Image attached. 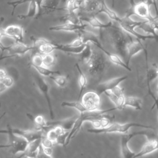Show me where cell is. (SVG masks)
I'll list each match as a JSON object with an SVG mask.
<instances>
[{
	"label": "cell",
	"instance_id": "obj_10",
	"mask_svg": "<svg viewBox=\"0 0 158 158\" xmlns=\"http://www.w3.org/2000/svg\"><path fill=\"white\" fill-rule=\"evenodd\" d=\"M92 43L93 44H94L98 49H101L106 54V56L107 57V58L109 59V60L112 64H114L115 65H118V66H120L122 67H123L124 69H127V70H128L130 72L131 71V69L129 67V65H127L126 64V63L125 62H123L122 59L118 55H117V54L110 53V52H109L108 51L105 49V48L101 44V43H100L98 37L93 41Z\"/></svg>",
	"mask_w": 158,
	"mask_h": 158
},
{
	"label": "cell",
	"instance_id": "obj_2",
	"mask_svg": "<svg viewBox=\"0 0 158 158\" xmlns=\"http://www.w3.org/2000/svg\"><path fill=\"white\" fill-rule=\"evenodd\" d=\"M106 54L101 50H93L91 58L86 64L89 75L93 79L99 81L108 67Z\"/></svg>",
	"mask_w": 158,
	"mask_h": 158
},
{
	"label": "cell",
	"instance_id": "obj_32",
	"mask_svg": "<svg viewBox=\"0 0 158 158\" xmlns=\"http://www.w3.org/2000/svg\"><path fill=\"white\" fill-rule=\"evenodd\" d=\"M60 20L61 21H63L64 22H70L75 23H81L82 22L81 21L80 17L78 16L76 14V12H67L65 15L63 17H61L60 18Z\"/></svg>",
	"mask_w": 158,
	"mask_h": 158
},
{
	"label": "cell",
	"instance_id": "obj_43",
	"mask_svg": "<svg viewBox=\"0 0 158 158\" xmlns=\"http://www.w3.org/2000/svg\"><path fill=\"white\" fill-rule=\"evenodd\" d=\"M151 93L150 94H149V95L152 97V98L153 99V100H154V105L151 107V110H152L154 108V107L155 106H156L157 107V114H158V100L156 99V98L155 97V96L153 94V93Z\"/></svg>",
	"mask_w": 158,
	"mask_h": 158
},
{
	"label": "cell",
	"instance_id": "obj_50",
	"mask_svg": "<svg viewBox=\"0 0 158 158\" xmlns=\"http://www.w3.org/2000/svg\"><path fill=\"white\" fill-rule=\"evenodd\" d=\"M6 115V112H4L3 114H2V115H1V116H0V120H1V118H2L3 117H4V116Z\"/></svg>",
	"mask_w": 158,
	"mask_h": 158
},
{
	"label": "cell",
	"instance_id": "obj_45",
	"mask_svg": "<svg viewBox=\"0 0 158 158\" xmlns=\"http://www.w3.org/2000/svg\"><path fill=\"white\" fill-rule=\"evenodd\" d=\"M43 1L44 0H35L37 6H38V14H39L41 12V7H42V6L43 4Z\"/></svg>",
	"mask_w": 158,
	"mask_h": 158
},
{
	"label": "cell",
	"instance_id": "obj_19",
	"mask_svg": "<svg viewBox=\"0 0 158 158\" xmlns=\"http://www.w3.org/2000/svg\"><path fill=\"white\" fill-rule=\"evenodd\" d=\"M80 19L81 22H86L94 28L106 29L113 25V23L112 22V21H110L106 23H104L101 22L97 17H96L95 15H91L90 17L81 16L80 17Z\"/></svg>",
	"mask_w": 158,
	"mask_h": 158
},
{
	"label": "cell",
	"instance_id": "obj_31",
	"mask_svg": "<svg viewBox=\"0 0 158 158\" xmlns=\"http://www.w3.org/2000/svg\"><path fill=\"white\" fill-rule=\"evenodd\" d=\"M92 54L93 49L91 48V46L89 44V43H87L83 50L78 55H80V60L81 61V62L86 64L91 58Z\"/></svg>",
	"mask_w": 158,
	"mask_h": 158
},
{
	"label": "cell",
	"instance_id": "obj_5",
	"mask_svg": "<svg viewBox=\"0 0 158 158\" xmlns=\"http://www.w3.org/2000/svg\"><path fill=\"white\" fill-rule=\"evenodd\" d=\"M138 135H145L148 138H152L156 135L151 131H135L131 133H124L121 136L120 139V151L122 156L124 158H133L135 155V152L131 151L128 147L129 141L135 136Z\"/></svg>",
	"mask_w": 158,
	"mask_h": 158
},
{
	"label": "cell",
	"instance_id": "obj_33",
	"mask_svg": "<svg viewBox=\"0 0 158 158\" xmlns=\"http://www.w3.org/2000/svg\"><path fill=\"white\" fill-rule=\"evenodd\" d=\"M56 62V57L51 53L43 55V65L50 68L55 65Z\"/></svg>",
	"mask_w": 158,
	"mask_h": 158
},
{
	"label": "cell",
	"instance_id": "obj_8",
	"mask_svg": "<svg viewBox=\"0 0 158 158\" xmlns=\"http://www.w3.org/2000/svg\"><path fill=\"white\" fill-rule=\"evenodd\" d=\"M81 102L88 110L99 109L101 105L100 95L96 91H88L82 96Z\"/></svg>",
	"mask_w": 158,
	"mask_h": 158
},
{
	"label": "cell",
	"instance_id": "obj_40",
	"mask_svg": "<svg viewBox=\"0 0 158 158\" xmlns=\"http://www.w3.org/2000/svg\"><path fill=\"white\" fill-rule=\"evenodd\" d=\"M69 44L72 46H80L84 44L81 36L80 35H78V37L72 41L70 43H69Z\"/></svg>",
	"mask_w": 158,
	"mask_h": 158
},
{
	"label": "cell",
	"instance_id": "obj_38",
	"mask_svg": "<svg viewBox=\"0 0 158 158\" xmlns=\"http://www.w3.org/2000/svg\"><path fill=\"white\" fill-rule=\"evenodd\" d=\"M58 135L56 133V131H55V130L54 129V128H51V130H49L47 133H46V136L51 139V141H52L54 143L58 137Z\"/></svg>",
	"mask_w": 158,
	"mask_h": 158
},
{
	"label": "cell",
	"instance_id": "obj_21",
	"mask_svg": "<svg viewBox=\"0 0 158 158\" xmlns=\"http://www.w3.org/2000/svg\"><path fill=\"white\" fill-rule=\"evenodd\" d=\"M27 117L35 124L37 130H41L44 132H48L51 129L48 125V122L45 120L44 117L41 115H38L36 117H33L30 114H27Z\"/></svg>",
	"mask_w": 158,
	"mask_h": 158
},
{
	"label": "cell",
	"instance_id": "obj_18",
	"mask_svg": "<svg viewBox=\"0 0 158 158\" xmlns=\"http://www.w3.org/2000/svg\"><path fill=\"white\" fill-rule=\"evenodd\" d=\"M133 12L141 17L149 19L150 22L153 19L150 12L149 4L145 1H141L135 4L133 7Z\"/></svg>",
	"mask_w": 158,
	"mask_h": 158
},
{
	"label": "cell",
	"instance_id": "obj_34",
	"mask_svg": "<svg viewBox=\"0 0 158 158\" xmlns=\"http://www.w3.org/2000/svg\"><path fill=\"white\" fill-rule=\"evenodd\" d=\"M49 78L60 88H64L67 84V78L65 76H61L60 75H51Z\"/></svg>",
	"mask_w": 158,
	"mask_h": 158
},
{
	"label": "cell",
	"instance_id": "obj_15",
	"mask_svg": "<svg viewBox=\"0 0 158 158\" xmlns=\"http://www.w3.org/2000/svg\"><path fill=\"white\" fill-rule=\"evenodd\" d=\"M158 149V136L156 135L152 138H148V141L143 146L140 151L136 153L133 158H137L151 154Z\"/></svg>",
	"mask_w": 158,
	"mask_h": 158
},
{
	"label": "cell",
	"instance_id": "obj_27",
	"mask_svg": "<svg viewBox=\"0 0 158 158\" xmlns=\"http://www.w3.org/2000/svg\"><path fill=\"white\" fill-rule=\"evenodd\" d=\"M38 14V6L35 0H30L29 2L28 10L27 14H20L17 16L19 19L24 20L28 18L35 17Z\"/></svg>",
	"mask_w": 158,
	"mask_h": 158
},
{
	"label": "cell",
	"instance_id": "obj_23",
	"mask_svg": "<svg viewBox=\"0 0 158 158\" xmlns=\"http://www.w3.org/2000/svg\"><path fill=\"white\" fill-rule=\"evenodd\" d=\"M102 0H83L82 7L85 12L96 15L101 5Z\"/></svg>",
	"mask_w": 158,
	"mask_h": 158
},
{
	"label": "cell",
	"instance_id": "obj_9",
	"mask_svg": "<svg viewBox=\"0 0 158 158\" xmlns=\"http://www.w3.org/2000/svg\"><path fill=\"white\" fill-rule=\"evenodd\" d=\"M6 127L8 128L9 130L11 132H12L14 134L22 136L23 138H25L28 142V143L37 139L42 138L44 136L43 135L44 131L40 130H21L19 128H12L9 124H7L6 125Z\"/></svg>",
	"mask_w": 158,
	"mask_h": 158
},
{
	"label": "cell",
	"instance_id": "obj_47",
	"mask_svg": "<svg viewBox=\"0 0 158 158\" xmlns=\"http://www.w3.org/2000/svg\"><path fill=\"white\" fill-rule=\"evenodd\" d=\"M7 87L5 86V85L3 83L2 81H0V94L3 93L7 89Z\"/></svg>",
	"mask_w": 158,
	"mask_h": 158
},
{
	"label": "cell",
	"instance_id": "obj_42",
	"mask_svg": "<svg viewBox=\"0 0 158 158\" xmlns=\"http://www.w3.org/2000/svg\"><path fill=\"white\" fill-rule=\"evenodd\" d=\"M43 154L46 156L47 157H52V148H44L43 147Z\"/></svg>",
	"mask_w": 158,
	"mask_h": 158
},
{
	"label": "cell",
	"instance_id": "obj_48",
	"mask_svg": "<svg viewBox=\"0 0 158 158\" xmlns=\"http://www.w3.org/2000/svg\"><path fill=\"white\" fill-rule=\"evenodd\" d=\"M10 148V144L8 143L7 144H1L0 145V149L1 148Z\"/></svg>",
	"mask_w": 158,
	"mask_h": 158
},
{
	"label": "cell",
	"instance_id": "obj_49",
	"mask_svg": "<svg viewBox=\"0 0 158 158\" xmlns=\"http://www.w3.org/2000/svg\"><path fill=\"white\" fill-rule=\"evenodd\" d=\"M4 21V17H0V27H1V25L3 23Z\"/></svg>",
	"mask_w": 158,
	"mask_h": 158
},
{
	"label": "cell",
	"instance_id": "obj_16",
	"mask_svg": "<svg viewBox=\"0 0 158 158\" xmlns=\"http://www.w3.org/2000/svg\"><path fill=\"white\" fill-rule=\"evenodd\" d=\"M62 0H46L45 4H43L41 12L35 17L38 19L44 15H48L56 10H65L64 7H59V5Z\"/></svg>",
	"mask_w": 158,
	"mask_h": 158
},
{
	"label": "cell",
	"instance_id": "obj_17",
	"mask_svg": "<svg viewBox=\"0 0 158 158\" xmlns=\"http://www.w3.org/2000/svg\"><path fill=\"white\" fill-rule=\"evenodd\" d=\"M31 50H34L33 46H28L23 43L16 42L13 44L8 46L7 50L8 54L14 55L15 57L18 56H23Z\"/></svg>",
	"mask_w": 158,
	"mask_h": 158
},
{
	"label": "cell",
	"instance_id": "obj_44",
	"mask_svg": "<svg viewBox=\"0 0 158 158\" xmlns=\"http://www.w3.org/2000/svg\"><path fill=\"white\" fill-rule=\"evenodd\" d=\"M7 75V72L3 69H0V81H2Z\"/></svg>",
	"mask_w": 158,
	"mask_h": 158
},
{
	"label": "cell",
	"instance_id": "obj_11",
	"mask_svg": "<svg viewBox=\"0 0 158 158\" xmlns=\"http://www.w3.org/2000/svg\"><path fill=\"white\" fill-rule=\"evenodd\" d=\"M128 78V75H123L114 78H111L102 83H99L96 88V91L101 96L104 93L105 91L111 90L117 86H118L120 83L127 80Z\"/></svg>",
	"mask_w": 158,
	"mask_h": 158
},
{
	"label": "cell",
	"instance_id": "obj_39",
	"mask_svg": "<svg viewBox=\"0 0 158 158\" xmlns=\"http://www.w3.org/2000/svg\"><path fill=\"white\" fill-rule=\"evenodd\" d=\"M54 143L49 139L47 136H44L41 139V146L44 148H52Z\"/></svg>",
	"mask_w": 158,
	"mask_h": 158
},
{
	"label": "cell",
	"instance_id": "obj_37",
	"mask_svg": "<svg viewBox=\"0 0 158 158\" xmlns=\"http://www.w3.org/2000/svg\"><path fill=\"white\" fill-rule=\"evenodd\" d=\"M30 64L43 65V55L38 52L34 55L31 58Z\"/></svg>",
	"mask_w": 158,
	"mask_h": 158
},
{
	"label": "cell",
	"instance_id": "obj_28",
	"mask_svg": "<svg viewBox=\"0 0 158 158\" xmlns=\"http://www.w3.org/2000/svg\"><path fill=\"white\" fill-rule=\"evenodd\" d=\"M30 65L34 68L41 75L44 77H49L51 75H60V72L59 70H53L50 69V68L46 67L44 65H37L35 64H30Z\"/></svg>",
	"mask_w": 158,
	"mask_h": 158
},
{
	"label": "cell",
	"instance_id": "obj_25",
	"mask_svg": "<svg viewBox=\"0 0 158 158\" xmlns=\"http://www.w3.org/2000/svg\"><path fill=\"white\" fill-rule=\"evenodd\" d=\"M78 72V83L79 86V94L78 96L77 100L79 101L80 99L81 98V95L83 94V91L85 89L86 85H87V78L85 74L83 73L82 70L81 69L80 65L78 63H76L75 65Z\"/></svg>",
	"mask_w": 158,
	"mask_h": 158
},
{
	"label": "cell",
	"instance_id": "obj_20",
	"mask_svg": "<svg viewBox=\"0 0 158 158\" xmlns=\"http://www.w3.org/2000/svg\"><path fill=\"white\" fill-rule=\"evenodd\" d=\"M41 139H37L32 142L28 143L26 150L22 152L21 157H38L39 149L41 144Z\"/></svg>",
	"mask_w": 158,
	"mask_h": 158
},
{
	"label": "cell",
	"instance_id": "obj_3",
	"mask_svg": "<svg viewBox=\"0 0 158 158\" xmlns=\"http://www.w3.org/2000/svg\"><path fill=\"white\" fill-rule=\"evenodd\" d=\"M117 109V107L115 106L114 107H112L110 109H105V110H86L83 112L80 113V115L77 117L73 127L69 131V136L67 138L65 146H67L70 141L71 139L75 136V135L78 133L80 131L83 123L86 121L91 122L95 119H100L104 115H106L107 113L112 112Z\"/></svg>",
	"mask_w": 158,
	"mask_h": 158
},
{
	"label": "cell",
	"instance_id": "obj_4",
	"mask_svg": "<svg viewBox=\"0 0 158 158\" xmlns=\"http://www.w3.org/2000/svg\"><path fill=\"white\" fill-rule=\"evenodd\" d=\"M141 127L144 128L154 129V128L151 125H146L144 124L137 123V122H128L125 123H112L109 126L105 128H91L87 130L88 132L94 134H101V133H127L129 129L131 127Z\"/></svg>",
	"mask_w": 158,
	"mask_h": 158
},
{
	"label": "cell",
	"instance_id": "obj_14",
	"mask_svg": "<svg viewBox=\"0 0 158 158\" xmlns=\"http://www.w3.org/2000/svg\"><path fill=\"white\" fill-rule=\"evenodd\" d=\"M4 36H7L15 40L16 42L23 43V29L18 25H10L3 29Z\"/></svg>",
	"mask_w": 158,
	"mask_h": 158
},
{
	"label": "cell",
	"instance_id": "obj_1",
	"mask_svg": "<svg viewBox=\"0 0 158 158\" xmlns=\"http://www.w3.org/2000/svg\"><path fill=\"white\" fill-rule=\"evenodd\" d=\"M107 36L110 45L113 47L116 52L122 59H127L128 43L133 39L130 35L120 27H117L114 25L107 28Z\"/></svg>",
	"mask_w": 158,
	"mask_h": 158
},
{
	"label": "cell",
	"instance_id": "obj_30",
	"mask_svg": "<svg viewBox=\"0 0 158 158\" xmlns=\"http://www.w3.org/2000/svg\"><path fill=\"white\" fill-rule=\"evenodd\" d=\"M61 107H72L77 110L80 113L88 110L83 104L79 101H63L61 102Z\"/></svg>",
	"mask_w": 158,
	"mask_h": 158
},
{
	"label": "cell",
	"instance_id": "obj_36",
	"mask_svg": "<svg viewBox=\"0 0 158 158\" xmlns=\"http://www.w3.org/2000/svg\"><path fill=\"white\" fill-rule=\"evenodd\" d=\"M69 131H66L64 133L59 135L56 141V142H55V143H56L57 144H59V145H61V146H65L66 141H67V138L69 136Z\"/></svg>",
	"mask_w": 158,
	"mask_h": 158
},
{
	"label": "cell",
	"instance_id": "obj_29",
	"mask_svg": "<svg viewBox=\"0 0 158 158\" xmlns=\"http://www.w3.org/2000/svg\"><path fill=\"white\" fill-rule=\"evenodd\" d=\"M83 0H66L64 6L65 11L67 12H76V11L82 7Z\"/></svg>",
	"mask_w": 158,
	"mask_h": 158
},
{
	"label": "cell",
	"instance_id": "obj_24",
	"mask_svg": "<svg viewBox=\"0 0 158 158\" xmlns=\"http://www.w3.org/2000/svg\"><path fill=\"white\" fill-rule=\"evenodd\" d=\"M99 13H104L106 14L109 18L110 19H111L113 21H115L116 22H117L118 23H121L123 21V19L120 18L117 14V13L114 11L112 9H110L107 5L106 4V2L104 0H102L101 5L100 6V8L99 9V10L98 11L96 14H98Z\"/></svg>",
	"mask_w": 158,
	"mask_h": 158
},
{
	"label": "cell",
	"instance_id": "obj_26",
	"mask_svg": "<svg viewBox=\"0 0 158 158\" xmlns=\"http://www.w3.org/2000/svg\"><path fill=\"white\" fill-rule=\"evenodd\" d=\"M127 106L131 107L137 110H141L142 109V100L135 96H127L125 99L124 107Z\"/></svg>",
	"mask_w": 158,
	"mask_h": 158
},
{
	"label": "cell",
	"instance_id": "obj_51",
	"mask_svg": "<svg viewBox=\"0 0 158 158\" xmlns=\"http://www.w3.org/2000/svg\"><path fill=\"white\" fill-rule=\"evenodd\" d=\"M114 4H115V0H112V7H114Z\"/></svg>",
	"mask_w": 158,
	"mask_h": 158
},
{
	"label": "cell",
	"instance_id": "obj_46",
	"mask_svg": "<svg viewBox=\"0 0 158 158\" xmlns=\"http://www.w3.org/2000/svg\"><path fill=\"white\" fill-rule=\"evenodd\" d=\"M15 57L14 55H11V54H7V55H6V56H3L2 54H1V55L0 56V61L1 60H3L4 59H9V58H12V57Z\"/></svg>",
	"mask_w": 158,
	"mask_h": 158
},
{
	"label": "cell",
	"instance_id": "obj_35",
	"mask_svg": "<svg viewBox=\"0 0 158 158\" xmlns=\"http://www.w3.org/2000/svg\"><path fill=\"white\" fill-rule=\"evenodd\" d=\"M30 0H15V1H9L7 2V4L9 6H10L12 7V12H11V15H14V12L15 10V9L17 6L23 4L24 3H26L27 2H30Z\"/></svg>",
	"mask_w": 158,
	"mask_h": 158
},
{
	"label": "cell",
	"instance_id": "obj_12",
	"mask_svg": "<svg viewBox=\"0 0 158 158\" xmlns=\"http://www.w3.org/2000/svg\"><path fill=\"white\" fill-rule=\"evenodd\" d=\"M135 39V40L132 39L127 44V56L125 60V63L127 65H129V64L134 56L140 51H143L146 48H147L146 46L144 47L143 46L140 40L136 38Z\"/></svg>",
	"mask_w": 158,
	"mask_h": 158
},
{
	"label": "cell",
	"instance_id": "obj_22",
	"mask_svg": "<svg viewBox=\"0 0 158 158\" xmlns=\"http://www.w3.org/2000/svg\"><path fill=\"white\" fill-rule=\"evenodd\" d=\"M78 116H72L71 117L65 118L60 120L53 121V122H48V125L50 128H52L57 125L62 127L65 131H69L72 129L73 126V124L77 119Z\"/></svg>",
	"mask_w": 158,
	"mask_h": 158
},
{
	"label": "cell",
	"instance_id": "obj_52",
	"mask_svg": "<svg viewBox=\"0 0 158 158\" xmlns=\"http://www.w3.org/2000/svg\"><path fill=\"white\" fill-rule=\"evenodd\" d=\"M157 96L156 97V99L158 100V85H157Z\"/></svg>",
	"mask_w": 158,
	"mask_h": 158
},
{
	"label": "cell",
	"instance_id": "obj_13",
	"mask_svg": "<svg viewBox=\"0 0 158 158\" xmlns=\"http://www.w3.org/2000/svg\"><path fill=\"white\" fill-rule=\"evenodd\" d=\"M87 27L86 24L75 23L70 22H66L62 24L52 26L49 28L50 31H70V32H78L80 30H84Z\"/></svg>",
	"mask_w": 158,
	"mask_h": 158
},
{
	"label": "cell",
	"instance_id": "obj_7",
	"mask_svg": "<svg viewBox=\"0 0 158 158\" xmlns=\"http://www.w3.org/2000/svg\"><path fill=\"white\" fill-rule=\"evenodd\" d=\"M35 81L37 87L38 88L39 90L41 91V93L43 94L44 96V98L46 99L48 109H49V116L50 118L53 120L54 118V114L53 111V108H52V102H51V99L49 95V86L48 83L40 76L36 75L35 77Z\"/></svg>",
	"mask_w": 158,
	"mask_h": 158
},
{
	"label": "cell",
	"instance_id": "obj_6",
	"mask_svg": "<svg viewBox=\"0 0 158 158\" xmlns=\"http://www.w3.org/2000/svg\"><path fill=\"white\" fill-rule=\"evenodd\" d=\"M0 134H6L9 138V144H10V149L13 154L19 152H23L28 144V142L23 137L16 135L11 132L8 128L6 129H1Z\"/></svg>",
	"mask_w": 158,
	"mask_h": 158
},
{
	"label": "cell",
	"instance_id": "obj_41",
	"mask_svg": "<svg viewBox=\"0 0 158 158\" xmlns=\"http://www.w3.org/2000/svg\"><path fill=\"white\" fill-rule=\"evenodd\" d=\"M2 81L5 85V86L7 87V89L10 88L13 85V84H14V80H13V78L10 76H9L8 75L5 77V78Z\"/></svg>",
	"mask_w": 158,
	"mask_h": 158
}]
</instances>
